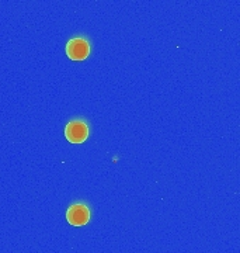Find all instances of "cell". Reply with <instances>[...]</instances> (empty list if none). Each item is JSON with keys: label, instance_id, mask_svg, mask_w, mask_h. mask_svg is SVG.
Segmentation results:
<instances>
[{"label": "cell", "instance_id": "obj_1", "mask_svg": "<svg viewBox=\"0 0 240 253\" xmlns=\"http://www.w3.org/2000/svg\"><path fill=\"white\" fill-rule=\"evenodd\" d=\"M90 42L81 37H75L66 44V55L72 61H84L90 55Z\"/></svg>", "mask_w": 240, "mask_h": 253}, {"label": "cell", "instance_id": "obj_2", "mask_svg": "<svg viewBox=\"0 0 240 253\" xmlns=\"http://www.w3.org/2000/svg\"><path fill=\"white\" fill-rule=\"evenodd\" d=\"M89 126L83 120H73L65 126V136L72 144H81L89 138Z\"/></svg>", "mask_w": 240, "mask_h": 253}, {"label": "cell", "instance_id": "obj_3", "mask_svg": "<svg viewBox=\"0 0 240 253\" xmlns=\"http://www.w3.org/2000/svg\"><path fill=\"white\" fill-rule=\"evenodd\" d=\"M66 219L73 226L86 225L90 221V208L83 203H76L68 208Z\"/></svg>", "mask_w": 240, "mask_h": 253}]
</instances>
